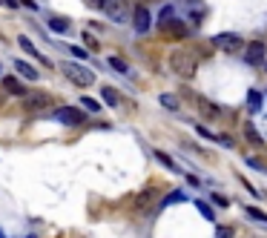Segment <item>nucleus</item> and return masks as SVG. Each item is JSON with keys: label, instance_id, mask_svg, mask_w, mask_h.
Instances as JSON below:
<instances>
[{"label": "nucleus", "instance_id": "21", "mask_svg": "<svg viewBox=\"0 0 267 238\" xmlns=\"http://www.w3.org/2000/svg\"><path fill=\"white\" fill-rule=\"evenodd\" d=\"M173 17H175V9L173 6H164L161 14H158V23H167V20H173Z\"/></svg>", "mask_w": 267, "mask_h": 238}, {"label": "nucleus", "instance_id": "22", "mask_svg": "<svg viewBox=\"0 0 267 238\" xmlns=\"http://www.w3.org/2000/svg\"><path fill=\"white\" fill-rule=\"evenodd\" d=\"M109 66L115 69V72H127V63H124V60H121L118 55H112V57H109Z\"/></svg>", "mask_w": 267, "mask_h": 238}, {"label": "nucleus", "instance_id": "3", "mask_svg": "<svg viewBox=\"0 0 267 238\" xmlns=\"http://www.w3.org/2000/svg\"><path fill=\"white\" fill-rule=\"evenodd\" d=\"M101 9L106 11V17L109 20H115V23H127L132 14H129V6H127V0H104L101 3Z\"/></svg>", "mask_w": 267, "mask_h": 238}, {"label": "nucleus", "instance_id": "14", "mask_svg": "<svg viewBox=\"0 0 267 238\" xmlns=\"http://www.w3.org/2000/svg\"><path fill=\"white\" fill-rule=\"evenodd\" d=\"M247 106H250V112H259V109H262V95L256 89L247 92Z\"/></svg>", "mask_w": 267, "mask_h": 238}, {"label": "nucleus", "instance_id": "17", "mask_svg": "<svg viewBox=\"0 0 267 238\" xmlns=\"http://www.w3.org/2000/svg\"><path fill=\"white\" fill-rule=\"evenodd\" d=\"M181 201H187V195L181 193V190H175V193H170L167 198H164V207H170V204H181Z\"/></svg>", "mask_w": 267, "mask_h": 238}, {"label": "nucleus", "instance_id": "11", "mask_svg": "<svg viewBox=\"0 0 267 238\" xmlns=\"http://www.w3.org/2000/svg\"><path fill=\"white\" fill-rule=\"evenodd\" d=\"M3 89L9 92V95H20V98L26 95V86L17 78H3Z\"/></svg>", "mask_w": 267, "mask_h": 238}, {"label": "nucleus", "instance_id": "24", "mask_svg": "<svg viewBox=\"0 0 267 238\" xmlns=\"http://www.w3.org/2000/svg\"><path fill=\"white\" fill-rule=\"evenodd\" d=\"M155 158L161 161L164 167H170V170H175V161H173V158H170V155H164V152H155Z\"/></svg>", "mask_w": 267, "mask_h": 238}, {"label": "nucleus", "instance_id": "28", "mask_svg": "<svg viewBox=\"0 0 267 238\" xmlns=\"http://www.w3.org/2000/svg\"><path fill=\"white\" fill-rule=\"evenodd\" d=\"M83 43L89 46V49H98V40H95V37H92V34H89V32L83 34Z\"/></svg>", "mask_w": 267, "mask_h": 238}, {"label": "nucleus", "instance_id": "8", "mask_svg": "<svg viewBox=\"0 0 267 238\" xmlns=\"http://www.w3.org/2000/svg\"><path fill=\"white\" fill-rule=\"evenodd\" d=\"M55 118H58L60 124H66V126H78L83 121V115L75 109V106H60L58 112H55Z\"/></svg>", "mask_w": 267, "mask_h": 238}, {"label": "nucleus", "instance_id": "33", "mask_svg": "<svg viewBox=\"0 0 267 238\" xmlns=\"http://www.w3.org/2000/svg\"><path fill=\"white\" fill-rule=\"evenodd\" d=\"M29 238H35V236H29Z\"/></svg>", "mask_w": 267, "mask_h": 238}, {"label": "nucleus", "instance_id": "12", "mask_svg": "<svg viewBox=\"0 0 267 238\" xmlns=\"http://www.w3.org/2000/svg\"><path fill=\"white\" fill-rule=\"evenodd\" d=\"M14 69L23 75V78H29V80H37V69L35 66H29L26 60H14Z\"/></svg>", "mask_w": 267, "mask_h": 238}, {"label": "nucleus", "instance_id": "19", "mask_svg": "<svg viewBox=\"0 0 267 238\" xmlns=\"http://www.w3.org/2000/svg\"><path fill=\"white\" fill-rule=\"evenodd\" d=\"M81 106L86 112H98V109H101V103L95 101V98H81Z\"/></svg>", "mask_w": 267, "mask_h": 238}, {"label": "nucleus", "instance_id": "29", "mask_svg": "<svg viewBox=\"0 0 267 238\" xmlns=\"http://www.w3.org/2000/svg\"><path fill=\"white\" fill-rule=\"evenodd\" d=\"M72 55H75V57H86V49H81V46H72Z\"/></svg>", "mask_w": 267, "mask_h": 238}, {"label": "nucleus", "instance_id": "7", "mask_svg": "<svg viewBox=\"0 0 267 238\" xmlns=\"http://www.w3.org/2000/svg\"><path fill=\"white\" fill-rule=\"evenodd\" d=\"M49 95L46 92H26L23 95V106L26 109H32V112H35V109H43V106H49Z\"/></svg>", "mask_w": 267, "mask_h": 238}, {"label": "nucleus", "instance_id": "27", "mask_svg": "<svg viewBox=\"0 0 267 238\" xmlns=\"http://www.w3.org/2000/svg\"><path fill=\"white\" fill-rule=\"evenodd\" d=\"M216 238H233V230L230 227H219L216 230Z\"/></svg>", "mask_w": 267, "mask_h": 238}, {"label": "nucleus", "instance_id": "2", "mask_svg": "<svg viewBox=\"0 0 267 238\" xmlns=\"http://www.w3.org/2000/svg\"><path fill=\"white\" fill-rule=\"evenodd\" d=\"M63 75H66V78L72 80V83H75V86H92L95 83V75L92 72H89V69H83L81 63H66V66H63Z\"/></svg>", "mask_w": 267, "mask_h": 238}, {"label": "nucleus", "instance_id": "18", "mask_svg": "<svg viewBox=\"0 0 267 238\" xmlns=\"http://www.w3.org/2000/svg\"><path fill=\"white\" fill-rule=\"evenodd\" d=\"M161 106H167L170 112H178V98L175 95H161Z\"/></svg>", "mask_w": 267, "mask_h": 238}, {"label": "nucleus", "instance_id": "13", "mask_svg": "<svg viewBox=\"0 0 267 238\" xmlns=\"http://www.w3.org/2000/svg\"><path fill=\"white\" fill-rule=\"evenodd\" d=\"M49 29H52V32H69V20H66V17H49Z\"/></svg>", "mask_w": 267, "mask_h": 238}, {"label": "nucleus", "instance_id": "30", "mask_svg": "<svg viewBox=\"0 0 267 238\" xmlns=\"http://www.w3.org/2000/svg\"><path fill=\"white\" fill-rule=\"evenodd\" d=\"M17 3H23L26 9H37V6H35V0H17Z\"/></svg>", "mask_w": 267, "mask_h": 238}, {"label": "nucleus", "instance_id": "6", "mask_svg": "<svg viewBox=\"0 0 267 238\" xmlns=\"http://www.w3.org/2000/svg\"><path fill=\"white\" fill-rule=\"evenodd\" d=\"M150 23H152V17H150V9H147V6H138V9L132 11V26H135L138 34L150 32Z\"/></svg>", "mask_w": 267, "mask_h": 238}, {"label": "nucleus", "instance_id": "9", "mask_svg": "<svg viewBox=\"0 0 267 238\" xmlns=\"http://www.w3.org/2000/svg\"><path fill=\"white\" fill-rule=\"evenodd\" d=\"M161 32L170 37V40H181V37H187V26L181 20H167V23H161Z\"/></svg>", "mask_w": 267, "mask_h": 238}, {"label": "nucleus", "instance_id": "23", "mask_svg": "<svg viewBox=\"0 0 267 238\" xmlns=\"http://www.w3.org/2000/svg\"><path fill=\"white\" fill-rule=\"evenodd\" d=\"M196 207H198V213H201V216L207 218V221H213V210H210V207L204 204V201H196Z\"/></svg>", "mask_w": 267, "mask_h": 238}, {"label": "nucleus", "instance_id": "26", "mask_svg": "<svg viewBox=\"0 0 267 238\" xmlns=\"http://www.w3.org/2000/svg\"><path fill=\"white\" fill-rule=\"evenodd\" d=\"M210 198H213V204H216V207H230V201H227L224 195H219V193H216V195H210Z\"/></svg>", "mask_w": 267, "mask_h": 238}, {"label": "nucleus", "instance_id": "25", "mask_svg": "<svg viewBox=\"0 0 267 238\" xmlns=\"http://www.w3.org/2000/svg\"><path fill=\"white\" fill-rule=\"evenodd\" d=\"M244 132H247V138H250L253 144H262V138H259V132H256V129H253V126H250V124L244 126Z\"/></svg>", "mask_w": 267, "mask_h": 238}, {"label": "nucleus", "instance_id": "20", "mask_svg": "<svg viewBox=\"0 0 267 238\" xmlns=\"http://www.w3.org/2000/svg\"><path fill=\"white\" fill-rule=\"evenodd\" d=\"M152 198H155V193H152V190H147V193H141V195H138V201H135V207L141 210V207H147V204H150Z\"/></svg>", "mask_w": 267, "mask_h": 238}, {"label": "nucleus", "instance_id": "31", "mask_svg": "<svg viewBox=\"0 0 267 238\" xmlns=\"http://www.w3.org/2000/svg\"><path fill=\"white\" fill-rule=\"evenodd\" d=\"M0 3H6L9 9H17V0H0Z\"/></svg>", "mask_w": 267, "mask_h": 238}, {"label": "nucleus", "instance_id": "1", "mask_svg": "<svg viewBox=\"0 0 267 238\" xmlns=\"http://www.w3.org/2000/svg\"><path fill=\"white\" fill-rule=\"evenodd\" d=\"M170 69L175 75H181V78H193L196 75V57L190 52H173L170 55Z\"/></svg>", "mask_w": 267, "mask_h": 238}, {"label": "nucleus", "instance_id": "5", "mask_svg": "<svg viewBox=\"0 0 267 238\" xmlns=\"http://www.w3.org/2000/svg\"><path fill=\"white\" fill-rule=\"evenodd\" d=\"M213 43L219 46L221 52H239V49H242L244 46V40L242 37H239V34H233V32H221V34H216V37H213Z\"/></svg>", "mask_w": 267, "mask_h": 238}, {"label": "nucleus", "instance_id": "15", "mask_svg": "<svg viewBox=\"0 0 267 238\" xmlns=\"http://www.w3.org/2000/svg\"><path fill=\"white\" fill-rule=\"evenodd\" d=\"M101 95H104V101L109 103V106H118V101H121V98H118V92L112 89V86H104V89H101Z\"/></svg>", "mask_w": 267, "mask_h": 238}, {"label": "nucleus", "instance_id": "10", "mask_svg": "<svg viewBox=\"0 0 267 238\" xmlns=\"http://www.w3.org/2000/svg\"><path fill=\"white\" fill-rule=\"evenodd\" d=\"M17 46H20V49H23L26 55H32V57H35V60H40V63H43V66H52V63H49L46 57H43V55H40V52H37V49H35V43H32V40H29V37H26V34H23V37H17Z\"/></svg>", "mask_w": 267, "mask_h": 238}, {"label": "nucleus", "instance_id": "4", "mask_svg": "<svg viewBox=\"0 0 267 238\" xmlns=\"http://www.w3.org/2000/svg\"><path fill=\"white\" fill-rule=\"evenodd\" d=\"M244 60L250 63V66H259V63H265L267 60V46L262 40H250L247 49H244Z\"/></svg>", "mask_w": 267, "mask_h": 238}, {"label": "nucleus", "instance_id": "32", "mask_svg": "<svg viewBox=\"0 0 267 238\" xmlns=\"http://www.w3.org/2000/svg\"><path fill=\"white\" fill-rule=\"evenodd\" d=\"M86 3H89V6H101V3H104V0H86Z\"/></svg>", "mask_w": 267, "mask_h": 238}, {"label": "nucleus", "instance_id": "16", "mask_svg": "<svg viewBox=\"0 0 267 238\" xmlns=\"http://www.w3.org/2000/svg\"><path fill=\"white\" fill-rule=\"evenodd\" d=\"M244 213H247L250 218H256L259 224H267V213H262L259 207H244Z\"/></svg>", "mask_w": 267, "mask_h": 238}]
</instances>
